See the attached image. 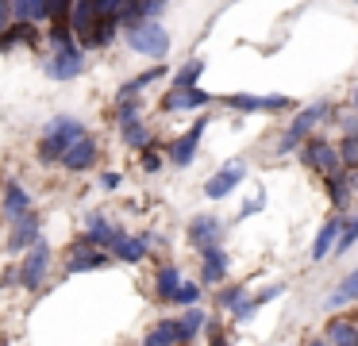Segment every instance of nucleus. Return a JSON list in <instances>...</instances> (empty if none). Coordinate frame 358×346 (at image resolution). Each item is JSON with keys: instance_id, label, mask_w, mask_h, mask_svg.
<instances>
[{"instance_id": "obj_30", "label": "nucleus", "mask_w": 358, "mask_h": 346, "mask_svg": "<svg viewBox=\"0 0 358 346\" xmlns=\"http://www.w3.org/2000/svg\"><path fill=\"white\" fill-rule=\"evenodd\" d=\"M204 73V58H189L178 73L170 77V89H196V77Z\"/></svg>"}, {"instance_id": "obj_16", "label": "nucleus", "mask_w": 358, "mask_h": 346, "mask_svg": "<svg viewBox=\"0 0 358 346\" xmlns=\"http://www.w3.org/2000/svg\"><path fill=\"white\" fill-rule=\"evenodd\" d=\"M155 246V231H143V235H120V243L112 246V258L120 261H143L147 258V250Z\"/></svg>"}, {"instance_id": "obj_45", "label": "nucleus", "mask_w": 358, "mask_h": 346, "mask_svg": "<svg viewBox=\"0 0 358 346\" xmlns=\"http://www.w3.org/2000/svg\"><path fill=\"white\" fill-rule=\"evenodd\" d=\"M350 104H355V112H358V85H355V92H350Z\"/></svg>"}, {"instance_id": "obj_37", "label": "nucleus", "mask_w": 358, "mask_h": 346, "mask_svg": "<svg viewBox=\"0 0 358 346\" xmlns=\"http://www.w3.org/2000/svg\"><path fill=\"white\" fill-rule=\"evenodd\" d=\"M139 161H143V169H147V173H158V169H162V154H158V143L147 146V150L139 154Z\"/></svg>"}, {"instance_id": "obj_27", "label": "nucleus", "mask_w": 358, "mask_h": 346, "mask_svg": "<svg viewBox=\"0 0 358 346\" xmlns=\"http://www.w3.org/2000/svg\"><path fill=\"white\" fill-rule=\"evenodd\" d=\"M35 38H39V27H31V23H12V27L0 35V54H8L16 43L35 46Z\"/></svg>"}, {"instance_id": "obj_38", "label": "nucleus", "mask_w": 358, "mask_h": 346, "mask_svg": "<svg viewBox=\"0 0 358 346\" xmlns=\"http://www.w3.org/2000/svg\"><path fill=\"white\" fill-rule=\"evenodd\" d=\"M266 208V192H258V196H250L247 204L239 208V212H235V219H250V215H258Z\"/></svg>"}, {"instance_id": "obj_11", "label": "nucleus", "mask_w": 358, "mask_h": 346, "mask_svg": "<svg viewBox=\"0 0 358 346\" xmlns=\"http://www.w3.org/2000/svg\"><path fill=\"white\" fill-rule=\"evenodd\" d=\"M220 231H224V223L216 219L212 212H201L189 219V246L193 250H212V246H220Z\"/></svg>"}, {"instance_id": "obj_17", "label": "nucleus", "mask_w": 358, "mask_h": 346, "mask_svg": "<svg viewBox=\"0 0 358 346\" xmlns=\"http://www.w3.org/2000/svg\"><path fill=\"white\" fill-rule=\"evenodd\" d=\"M227 266H231V258H227L224 246L204 250L201 254V284H224L227 281Z\"/></svg>"}, {"instance_id": "obj_1", "label": "nucleus", "mask_w": 358, "mask_h": 346, "mask_svg": "<svg viewBox=\"0 0 358 346\" xmlns=\"http://www.w3.org/2000/svg\"><path fill=\"white\" fill-rule=\"evenodd\" d=\"M85 123L78 120V115H55V120L43 127L39 135V146H35V158L43 161V166H55V161L66 158V150H70L78 138H85Z\"/></svg>"}, {"instance_id": "obj_19", "label": "nucleus", "mask_w": 358, "mask_h": 346, "mask_svg": "<svg viewBox=\"0 0 358 346\" xmlns=\"http://www.w3.org/2000/svg\"><path fill=\"white\" fill-rule=\"evenodd\" d=\"M0 208H4V215H8L12 223L24 219V215L31 212V192L20 181H4V200H0Z\"/></svg>"}, {"instance_id": "obj_5", "label": "nucleus", "mask_w": 358, "mask_h": 346, "mask_svg": "<svg viewBox=\"0 0 358 346\" xmlns=\"http://www.w3.org/2000/svg\"><path fill=\"white\" fill-rule=\"evenodd\" d=\"M50 273V246L47 243H35L31 250L24 254V261H20V273H16V284L27 292L43 289V281H47Z\"/></svg>"}, {"instance_id": "obj_14", "label": "nucleus", "mask_w": 358, "mask_h": 346, "mask_svg": "<svg viewBox=\"0 0 358 346\" xmlns=\"http://www.w3.org/2000/svg\"><path fill=\"white\" fill-rule=\"evenodd\" d=\"M212 92H201V89H170L162 96V112L178 115V112H193V108H208L212 104Z\"/></svg>"}, {"instance_id": "obj_4", "label": "nucleus", "mask_w": 358, "mask_h": 346, "mask_svg": "<svg viewBox=\"0 0 358 346\" xmlns=\"http://www.w3.org/2000/svg\"><path fill=\"white\" fill-rule=\"evenodd\" d=\"M124 38L135 54H147V58H166V54H170V31L158 20H143V23H135V27H127Z\"/></svg>"}, {"instance_id": "obj_10", "label": "nucleus", "mask_w": 358, "mask_h": 346, "mask_svg": "<svg viewBox=\"0 0 358 346\" xmlns=\"http://www.w3.org/2000/svg\"><path fill=\"white\" fill-rule=\"evenodd\" d=\"M224 104L231 108V112H289L293 108V100L289 96H250V92H231V96H224Z\"/></svg>"}, {"instance_id": "obj_29", "label": "nucleus", "mask_w": 358, "mask_h": 346, "mask_svg": "<svg viewBox=\"0 0 358 346\" xmlns=\"http://www.w3.org/2000/svg\"><path fill=\"white\" fill-rule=\"evenodd\" d=\"M181 343H193L201 331H208V312L204 308H185V315H181Z\"/></svg>"}, {"instance_id": "obj_40", "label": "nucleus", "mask_w": 358, "mask_h": 346, "mask_svg": "<svg viewBox=\"0 0 358 346\" xmlns=\"http://www.w3.org/2000/svg\"><path fill=\"white\" fill-rule=\"evenodd\" d=\"M281 292H285V284H270V289H262V292H255V304L262 308V304H270L273 296H281Z\"/></svg>"}, {"instance_id": "obj_28", "label": "nucleus", "mask_w": 358, "mask_h": 346, "mask_svg": "<svg viewBox=\"0 0 358 346\" xmlns=\"http://www.w3.org/2000/svg\"><path fill=\"white\" fill-rule=\"evenodd\" d=\"M120 138H124V146H131V150H147V146H155V135H150V127L143 120L127 123V127H120Z\"/></svg>"}, {"instance_id": "obj_26", "label": "nucleus", "mask_w": 358, "mask_h": 346, "mask_svg": "<svg viewBox=\"0 0 358 346\" xmlns=\"http://www.w3.org/2000/svg\"><path fill=\"white\" fill-rule=\"evenodd\" d=\"M12 12H16V23H50V12H47V0H12Z\"/></svg>"}, {"instance_id": "obj_25", "label": "nucleus", "mask_w": 358, "mask_h": 346, "mask_svg": "<svg viewBox=\"0 0 358 346\" xmlns=\"http://www.w3.org/2000/svg\"><path fill=\"white\" fill-rule=\"evenodd\" d=\"M162 77H166V66H150V69H143V73H135L127 85H120V89H116V100H135L143 89H147V85L162 81Z\"/></svg>"}, {"instance_id": "obj_31", "label": "nucleus", "mask_w": 358, "mask_h": 346, "mask_svg": "<svg viewBox=\"0 0 358 346\" xmlns=\"http://www.w3.org/2000/svg\"><path fill=\"white\" fill-rule=\"evenodd\" d=\"M247 300H250L247 284H224V289L216 292V308H220V312H235V308L247 304Z\"/></svg>"}, {"instance_id": "obj_18", "label": "nucleus", "mask_w": 358, "mask_h": 346, "mask_svg": "<svg viewBox=\"0 0 358 346\" xmlns=\"http://www.w3.org/2000/svg\"><path fill=\"white\" fill-rule=\"evenodd\" d=\"M104 266H112L108 250H81V246H73L70 258H66V273H93V269H104Z\"/></svg>"}, {"instance_id": "obj_44", "label": "nucleus", "mask_w": 358, "mask_h": 346, "mask_svg": "<svg viewBox=\"0 0 358 346\" xmlns=\"http://www.w3.org/2000/svg\"><path fill=\"white\" fill-rule=\"evenodd\" d=\"M304 346H331V343H327L324 335H316V338H308V343H304Z\"/></svg>"}, {"instance_id": "obj_9", "label": "nucleus", "mask_w": 358, "mask_h": 346, "mask_svg": "<svg viewBox=\"0 0 358 346\" xmlns=\"http://www.w3.org/2000/svg\"><path fill=\"white\" fill-rule=\"evenodd\" d=\"M35 243H43V215H39V212H27L24 219L12 223L8 250H12V254H27Z\"/></svg>"}, {"instance_id": "obj_23", "label": "nucleus", "mask_w": 358, "mask_h": 346, "mask_svg": "<svg viewBox=\"0 0 358 346\" xmlns=\"http://www.w3.org/2000/svg\"><path fill=\"white\" fill-rule=\"evenodd\" d=\"M355 300H358V266L350 269V273H347V277H343V281L331 289V296L324 300V308H327V312H339V308L355 304Z\"/></svg>"}, {"instance_id": "obj_8", "label": "nucleus", "mask_w": 358, "mask_h": 346, "mask_svg": "<svg viewBox=\"0 0 358 346\" xmlns=\"http://www.w3.org/2000/svg\"><path fill=\"white\" fill-rule=\"evenodd\" d=\"M101 20H104V15L96 12L93 0H78V4L70 8V20H66V23H70V31H73V38H78L81 50L93 43V31H96V23H101Z\"/></svg>"}, {"instance_id": "obj_33", "label": "nucleus", "mask_w": 358, "mask_h": 346, "mask_svg": "<svg viewBox=\"0 0 358 346\" xmlns=\"http://www.w3.org/2000/svg\"><path fill=\"white\" fill-rule=\"evenodd\" d=\"M201 296H204V284L201 281H185L178 289V296H173V304L181 308H201Z\"/></svg>"}, {"instance_id": "obj_42", "label": "nucleus", "mask_w": 358, "mask_h": 346, "mask_svg": "<svg viewBox=\"0 0 358 346\" xmlns=\"http://www.w3.org/2000/svg\"><path fill=\"white\" fill-rule=\"evenodd\" d=\"M208 346H231V343H227V335L216 327V323H208Z\"/></svg>"}, {"instance_id": "obj_34", "label": "nucleus", "mask_w": 358, "mask_h": 346, "mask_svg": "<svg viewBox=\"0 0 358 346\" xmlns=\"http://www.w3.org/2000/svg\"><path fill=\"white\" fill-rule=\"evenodd\" d=\"M116 31H120L116 15H104V20L96 23V31H93V43H89V50H93V46H108L112 38H116Z\"/></svg>"}, {"instance_id": "obj_6", "label": "nucleus", "mask_w": 358, "mask_h": 346, "mask_svg": "<svg viewBox=\"0 0 358 346\" xmlns=\"http://www.w3.org/2000/svg\"><path fill=\"white\" fill-rule=\"evenodd\" d=\"M204 127H208V115H196L193 120V127L189 131H181L173 143H166V161L170 166H193V158H196V146H201V138H204Z\"/></svg>"}, {"instance_id": "obj_15", "label": "nucleus", "mask_w": 358, "mask_h": 346, "mask_svg": "<svg viewBox=\"0 0 358 346\" xmlns=\"http://www.w3.org/2000/svg\"><path fill=\"white\" fill-rule=\"evenodd\" d=\"M181 284H185V277H181L178 261H162V266L155 269V300L158 304H173Z\"/></svg>"}, {"instance_id": "obj_7", "label": "nucleus", "mask_w": 358, "mask_h": 346, "mask_svg": "<svg viewBox=\"0 0 358 346\" xmlns=\"http://www.w3.org/2000/svg\"><path fill=\"white\" fill-rule=\"evenodd\" d=\"M247 177V161L243 158H235V161H224V166L216 169V173L204 181V196L208 200H224V196H231L235 192V185Z\"/></svg>"}, {"instance_id": "obj_3", "label": "nucleus", "mask_w": 358, "mask_h": 346, "mask_svg": "<svg viewBox=\"0 0 358 346\" xmlns=\"http://www.w3.org/2000/svg\"><path fill=\"white\" fill-rule=\"evenodd\" d=\"M301 161L312 169V173L324 177V181H327V177H335V173H343L339 143H331V138H324V135L304 138V146H301Z\"/></svg>"}, {"instance_id": "obj_2", "label": "nucleus", "mask_w": 358, "mask_h": 346, "mask_svg": "<svg viewBox=\"0 0 358 346\" xmlns=\"http://www.w3.org/2000/svg\"><path fill=\"white\" fill-rule=\"evenodd\" d=\"M331 115H335V108L327 104V100H316L312 108L296 112V120L289 123V131L281 135V143H278V154H293L296 146H304V138H312V131H316L324 120H331Z\"/></svg>"}, {"instance_id": "obj_32", "label": "nucleus", "mask_w": 358, "mask_h": 346, "mask_svg": "<svg viewBox=\"0 0 358 346\" xmlns=\"http://www.w3.org/2000/svg\"><path fill=\"white\" fill-rule=\"evenodd\" d=\"M135 120H143V100L135 96V100H116V123L120 127H127V123H135Z\"/></svg>"}, {"instance_id": "obj_12", "label": "nucleus", "mask_w": 358, "mask_h": 346, "mask_svg": "<svg viewBox=\"0 0 358 346\" xmlns=\"http://www.w3.org/2000/svg\"><path fill=\"white\" fill-rule=\"evenodd\" d=\"M81 69H85V50H81L78 43L66 46V50H55L50 62H47V73L55 77V81H73Z\"/></svg>"}, {"instance_id": "obj_13", "label": "nucleus", "mask_w": 358, "mask_h": 346, "mask_svg": "<svg viewBox=\"0 0 358 346\" xmlns=\"http://www.w3.org/2000/svg\"><path fill=\"white\" fill-rule=\"evenodd\" d=\"M96 158H101V143H96L93 135H85V138H78V143L66 150L62 169H66V173H85V169L96 166Z\"/></svg>"}, {"instance_id": "obj_20", "label": "nucleus", "mask_w": 358, "mask_h": 346, "mask_svg": "<svg viewBox=\"0 0 358 346\" xmlns=\"http://www.w3.org/2000/svg\"><path fill=\"white\" fill-rule=\"evenodd\" d=\"M327 192H331V204L339 208H350V196L358 192V169H343V173H335V177H327Z\"/></svg>"}, {"instance_id": "obj_35", "label": "nucleus", "mask_w": 358, "mask_h": 346, "mask_svg": "<svg viewBox=\"0 0 358 346\" xmlns=\"http://www.w3.org/2000/svg\"><path fill=\"white\" fill-rule=\"evenodd\" d=\"M339 158H343V169H358V135L339 138Z\"/></svg>"}, {"instance_id": "obj_41", "label": "nucleus", "mask_w": 358, "mask_h": 346, "mask_svg": "<svg viewBox=\"0 0 358 346\" xmlns=\"http://www.w3.org/2000/svg\"><path fill=\"white\" fill-rule=\"evenodd\" d=\"M93 4H96V12H101V15H116L127 0H93Z\"/></svg>"}, {"instance_id": "obj_22", "label": "nucleus", "mask_w": 358, "mask_h": 346, "mask_svg": "<svg viewBox=\"0 0 358 346\" xmlns=\"http://www.w3.org/2000/svg\"><path fill=\"white\" fill-rule=\"evenodd\" d=\"M324 338H327L331 346H358V319H347V315H335V319H327Z\"/></svg>"}, {"instance_id": "obj_24", "label": "nucleus", "mask_w": 358, "mask_h": 346, "mask_svg": "<svg viewBox=\"0 0 358 346\" xmlns=\"http://www.w3.org/2000/svg\"><path fill=\"white\" fill-rule=\"evenodd\" d=\"M143 346H185L181 343V323L178 319H158L155 327L143 335Z\"/></svg>"}, {"instance_id": "obj_39", "label": "nucleus", "mask_w": 358, "mask_h": 346, "mask_svg": "<svg viewBox=\"0 0 358 346\" xmlns=\"http://www.w3.org/2000/svg\"><path fill=\"white\" fill-rule=\"evenodd\" d=\"M16 23V12H12V0H0V35Z\"/></svg>"}, {"instance_id": "obj_43", "label": "nucleus", "mask_w": 358, "mask_h": 346, "mask_svg": "<svg viewBox=\"0 0 358 346\" xmlns=\"http://www.w3.org/2000/svg\"><path fill=\"white\" fill-rule=\"evenodd\" d=\"M120 181H124V177H120V169H104V173H101L104 189H120Z\"/></svg>"}, {"instance_id": "obj_36", "label": "nucleus", "mask_w": 358, "mask_h": 346, "mask_svg": "<svg viewBox=\"0 0 358 346\" xmlns=\"http://www.w3.org/2000/svg\"><path fill=\"white\" fill-rule=\"evenodd\" d=\"M78 0H47V12H50V23H66L70 20V8Z\"/></svg>"}, {"instance_id": "obj_21", "label": "nucleus", "mask_w": 358, "mask_h": 346, "mask_svg": "<svg viewBox=\"0 0 358 346\" xmlns=\"http://www.w3.org/2000/svg\"><path fill=\"white\" fill-rule=\"evenodd\" d=\"M339 235H343V215H331V219L320 227V235H316V243H312V261H324L327 254L339 246Z\"/></svg>"}]
</instances>
